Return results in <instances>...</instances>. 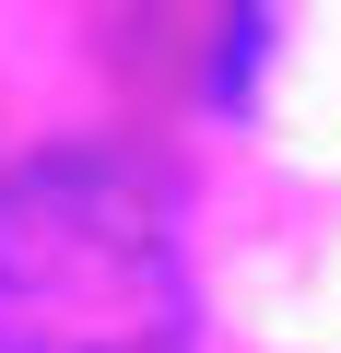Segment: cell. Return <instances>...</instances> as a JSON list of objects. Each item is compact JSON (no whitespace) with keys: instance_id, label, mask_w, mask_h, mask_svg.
<instances>
[{"instance_id":"6da1fadb","label":"cell","mask_w":341,"mask_h":353,"mask_svg":"<svg viewBox=\"0 0 341 353\" xmlns=\"http://www.w3.org/2000/svg\"><path fill=\"white\" fill-rule=\"evenodd\" d=\"M177 189L118 141L0 165V353H177Z\"/></svg>"}]
</instances>
